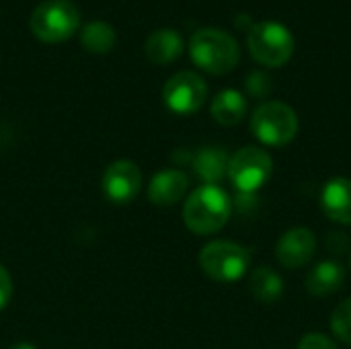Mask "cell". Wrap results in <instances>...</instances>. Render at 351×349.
<instances>
[{"label":"cell","mask_w":351,"mask_h":349,"mask_svg":"<svg viewBox=\"0 0 351 349\" xmlns=\"http://www.w3.org/2000/svg\"><path fill=\"white\" fill-rule=\"evenodd\" d=\"M230 214L232 202L218 185L197 187L183 206V222L197 237H208L222 230L228 224Z\"/></svg>","instance_id":"1"},{"label":"cell","mask_w":351,"mask_h":349,"mask_svg":"<svg viewBox=\"0 0 351 349\" xmlns=\"http://www.w3.org/2000/svg\"><path fill=\"white\" fill-rule=\"evenodd\" d=\"M189 56L197 68L220 76L239 64L241 47L230 33L216 27H204L191 35Z\"/></svg>","instance_id":"2"},{"label":"cell","mask_w":351,"mask_h":349,"mask_svg":"<svg viewBox=\"0 0 351 349\" xmlns=\"http://www.w3.org/2000/svg\"><path fill=\"white\" fill-rule=\"evenodd\" d=\"M80 27V10L72 0H45L29 16L31 33L45 43L66 41Z\"/></svg>","instance_id":"3"},{"label":"cell","mask_w":351,"mask_h":349,"mask_svg":"<svg viewBox=\"0 0 351 349\" xmlns=\"http://www.w3.org/2000/svg\"><path fill=\"white\" fill-rule=\"evenodd\" d=\"M247 45L259 64L267 68H280L294 53V35L278 21H259L249 27Z\"/></svg>","instance_id":"4"},{"label":"cell","mask_w":351,"mask_h":349,"mask_svg":"<svg viewBox=\"0 0 351 349\" xmlns=\"http://www.w3.org/2000/svg\"><path fill=\"white\" fill-rule=\"evenodd\" d=\"M298 115L284 101H265L251 115L253 136L267 146H286L298 134Z\"/></svg>","instance_id":"5"},{"label":"cell","mask_w":351,"mask_h":349,"mask_svg":"<svg viewBox=\"0 0 351 349\" xmlns=\"http://www.w3.org/2000/svg\"><path fill=\"white\" fill-rule=\"evenodd\" d=\"M251 265V253L234 241H212L199 253L204 274L220 284L239 282Z\"/></svg>","instance_id":"6"},{"label":"cell","mask_w":351,"mask_h":349,"mask_svg":"<svg viewBox=\"0 0 351 349\" xmlns=\"http://www.w3.org/2000/svg\"><path fill=\"white\" fill-rule=\"evenodd\" d=\"M274 173V158L259 146H245L228 160V179L239 193H257Z\"/></svg>","instance_id":"7"},{"label":"cell","mask_w":351,"mask_h":349,"mask_svg":"<svg viewBox=\"0 0 351 349\" xmlns=\"http://www.w3.org/2000/svg\"><path fill=\"white\" fill-rule=\"evenodd\" d=\"M206 99H208V84L197 72L191 70H181L173 74L162 88L165 105L179 115H189L199 111Z\"/></svg>","instance_id":"8"},{"label":"cell","mask_w":351,"mask_h":349,"mask_svg":"<svg viewBox=\"0 0 351 349\" xmlns=\"http://www.w3.org/2000/svg\"><path fill=\"white\" fill-rule=\"evenodd\" d=\"M142 189V171L132 160H115L103 175V191L113 204H130Z\"/></svg>","instance_id":"9"},{"label":"cell","mask_w":351,"mask_h":349,"mask_svg":"<svg viewBox=\"0 0 351 349\" xmlns=\"http://www.w3.org/2000/svg\"><path fill=\"white\" fill-rule=\"evenodd\" d=\"M315 253H317V237L311 228L304 226L286 230L276 245V257L286 269H300L308 265Z\"/></svg>","instance_id":"10"},{"label":"cell","mask_w":351,"mask_h":349,"mask_svg":"<svg viewBox=\"0 0 351 349\" xmlns=\"http://www.w3.org/2000/svg\"><path fill=\"white\" fill-rule=\"evenodd\" d=\"M321 210L329 220L351 226V179L333 177L325 183L321 191Z\"/></svg>","instance_id":"11"},{"label":"cell","mask_w":351,"mask_h":349,"mask_svg":"<svg viewBox=\"0 0 351 349\" xmlns=\"http://www.w3.org/2000/svg\"><path fill=\"white\" fill-rule=\"evenodd\" d=\"M189 179L179 169L160 171L148 185V200L156 206H175L187 193Z\"/></svg>","instance_id":"12"},{"label":"cell","mask_w":351,"mask_h":349,"mask_svg":"<svg viewBox=\"0 0 351 349\" xmlns=\"http://www.w3.org/2000/svg\"><path fill=\"white\" fill-rule=\"evenodd\" d=\"M343 282H346V269L341 267V263L321 261L308 272L304 280V288L315 298H327L337 290H341Z\"/></svg>","instance_id":"13"},{"label":"cell","mask_w":351,"mask_h":349,"mask_svg":"<svg viewBox=\"0 0 351 349\" xmlns=\"http://www.w3.org/2000/svg\"><path fill=\"white\" fill-rule=\"evenodd\" d=\"M228 160L224 148H202L193 156V171L206 185H218L228 175Z\"/></svg>","instance_id":"14"},{"label":"cell","mask_w":351,"mask_h":349,"mask_svg":"<svg viewBox=\"0 0 351 349\" xmlns=\"http://www.w3.org/2000/svg\"><path fill=\"white\" fill-rule=\"evenodd\" d=\"M146 56L154 64H171L183 53V37L175 29H158L146 39Z\"/></svg>","instance_id":"15"},{"label":"cell","mask_w":351,"mask_h":349,"mask_svg":"<svg viewBox=\"0 0 351 349\" xmlns=\"http://www.w3.org/2000/svg\"><path fill=\"white\" fill-rule=\"evenodd\" d=\"M210 113L220 125H226V128L237 125L247 115V99L243 97V93L234 88H224L214 97L210 105Z\"/></svg>","instance_id":"16"},{"label":"cell","mask_w":351,"mask_h":349,"mask_svg":"<svg viewBox=\"0 0 351 349\" xmlns=\"http://www.w3.org/2000/svg\"><path fill=\"white\" fill-rule=\"evenodd\" d=\"M251 294L263 302V304H271L278 302L284 294V282L278 276V272H274L267 265H259L253 274H251V282H249Z\"/></svg>","instance_id":"17"},{"label":"cell","mask_w":351,"mask_h":349,"mask_svg":"<svg viewBox=\"0 0 351 349\" xmlns=\"http://www.w3.org/2000/svg\"><path fill=\"white\" fill-rule=\"evenodd\" d=\"M117 41L115 29L105 21H90L82 27L80 43L93 53H107Z\"/></svg>","instance_id":"18"},{"label":"cell","mask_w":351,"mask_h":349,"mask_svg":"<svg viewBox=\"0 0 351 349\" xmlns=\"http://www.w3.org/2000/svg\"><path fill=\"white\" fill-rule=\"evenodd\" d=\"M331 331L333 335L351 346V298H346L337 304V309L331 315Z\"/></svg>","instance_id":"19"},{"label":"cell","mask_w":351,"mask_h":349,"mask_svg":"<svg viewBox=\"0 0 351 349\" xmlns=\"http://www.w3.org/2000/svg\"><path fill=\"white\" fill-rule=\"evenodd\" d=\"M245 86L249 91L251 97H257V99H265L271 88H274V80L267 72L263 70H253L247 74V80H245Z\"/></svg>","instance_id":"20"},{"label":"cell","mask_w":351,"mask_h":349,"mask_svg":"<svg viewBox=\"0 0 351 349\" xmlns=\"http://www.w3.org/2000/svg\"><path fill=\"white\" fill-rule=\"evenodd\" d=\"M298 349H339L337 344L327 337L325 333H306L300 341H298Z\"/></svg>","instance_id":"21"},{"label":"cell","mask_w":351,"mask_h":349,"mask_svg":"<svg viewBox=\"0 0 351 349\" xmlns=\"http://www.w3.org/2000/svg\"><path fill=\"white\" fill-rule=\"evenodd\" d=\"M10 296H12V280L10 274L0 265V311L10 302Z\"/></svg>","instance_id":"22"},{"label":"cell","mask_w":351,"mask_h":349,"mask_svg":"<svg viewBox=\"0 0 351 349\" xmlns=\"http://www.w3.org/2000/svg\"><path fill=\"white\" fill-rule=\"evenodd\" d=\"M327 249L333 253H343L348 249V237L343 232H331L327 237Z\"/></svg>","instance_id":"23"},{"label":"cell","mask_w":351,"mask_h":349,"mask_svg":"<svg viewBox=\"0 0 351 349\" xmlns=\"http://www.w3.org/2000/svg\"><path fill=\"white\" fill-rule=\"evenodd\" d=\"M8 349H37V348H35L33 344H25V341H23V344H14L12 348H8Z\"/></svg>","instance_id":"24"}]
</instances>
